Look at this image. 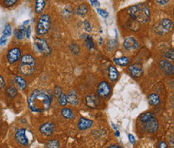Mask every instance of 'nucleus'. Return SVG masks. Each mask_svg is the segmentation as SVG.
<instances>
[{
  "mask_svg": "<svg viewBox=\"0 0 174 148\" xmlns=\"http://www.w3.org/2000/svg\"><path fill=\"white\" fill-rule=\"evenodd\" d=\"M28 106L32 112L40 113L50 108L51 96L46 91L36 89L28 98Z\"/></svg>",
  "mask_w": 174,
  "mask_h": 148,
  "instance_id": "obj_1",
  "label": "nucleus"
},
{
  "mask_svg": "<svg viewBox=\"0 0 174 148\" xmlns=\"http://www.w3.org/2000/svg\"><path fill=\"white\" fill-rule=\"evenodd\" d=\"M128 15L134 20L140 23H147L150 18V11L145 3H138L128 8Z\"/></svg>",
  "mask_w": 174,
  "mask_h": 148,
  "instance_id": "obj_2",
  "label": "nucleus"
},
{
  "mask_svg": "<svg viewBox=\"0 0 174 148\" xmlns=\"http://www.w3.org/2000/svg\"><path fill=\"white\" fill-rule=\"evenodd\" d=\"M51 27V18L48 15L44 14L39 17L37 23V34L44 35L48 32Z\"/></svg>",
  "mask_w": 174,
  "mask_h": 148,
  "instance_id": "obj_3",
  "label": "nucleus"
},
{
  "mask_svg": "<svg viewBox=\"0 0 174 148\" xmlns=\"http://www.w3.org/2000/svg\"><path fill=\"white\" fill-rule=\"evenodd\" d=\"M35 47L44 56H49L51 52L50 47L47 43L46 39H42V38H36L34 42Z\"/></svg>",
  "mask_w": 174,
  "mask_h": 148,
  "instance_id": "obj_4",
  "label": "nucleus"
},
{
  "mask_svg": "<svg viewBox=\"0 0 174 148\" xmlns=\"http://www.w3.org/2000/svg\"><path fill=\"white\" fill-rule=\"evenodd\" d=\"M21 57V50L18 48H13L7 52V60L10 64H14Z\"/></svg>",
  "mask_w": 174,
  "mask_h": 148,
  "instance_id": "obj_5",
  "label": "nucleus"
},
{
  "mask_svg": "<svg viewBox=\"0 0 174 148\" xmlns=\"http://www.w3.org/2000/svg\"><path fill=\"white\" fill-rule=\"evenodd\" d=\"M111 88L110 86L108 85V82L106 81H102L99 84L97 87V94L102 97H107L110 94Z\"/></svg>",
  "mask_w": 174,
  "mask_h": 148,
  "instance_id": "obj_6",
  "label": "nucleus"
},
{
  "mask_svg": "<svg viewBox=\"0 0 174 148\" xmlns=\"http://www.w3.org/2000/svg\"><path fill=\"white\" fill-rule=\"evenodd\" d=\"M160 69L166 75H173L174 73V66L172 63L166 60H162L160 61L159 64Z\"/></svg>",
  "mask_w": 174,
  "mask_h": 148,
  "instance_id": "obj_7",
  "label": "nucleus"
},
{
  "mask_svg": "<svg viewBox=\"0 0 174 148\" xmlns=\"http://www.w3.org/2000/svg\"><path fill=\"white\" fill-rule=\"evenodd\" d=\"M55 130V126L52 123H46L43 124L39 128V131L41 132L45 136H51L54 134V131Z\"/></svg>",
  "mask_w": 174,
  "mask_h": 148,
  "instance_id": "obj_8",
  "label": "nucleus"
},
{
  "mask_svg": "<svg viewBox=\"0 0 174 148\" xmlns=\"http://www.w3.org/2000/svg\"><path fill=\"white\" fill-rule=\"evenodd\" d=\"M15 139L18 143L22 145V146H28L29 143L28 138L26 136V130L25 129H19L17 130L15 133Z\"/></svg>",
  "mask_w": 174,
  "mask_h": 148,
  "instance_id": "obj_9",
  "label": "nucleus"
},
{
  "mask_svg": "<svg viewBox=\"0 0 174 148\" xmlns=\"http://www.w3.org/2000/svg\"><path fill=\"white\" fill-rule=\"evenodd\" d=\"M85 103L91 109H95L100 104V99L96 95L89 94L85 97Z\"/></svg>",
  "mask_w": 174,
  "mask_h": 148,
  "instance_id": "obj_10",
  "label": "nucleus"
},
{
  "mask_svg": "<svg viewBox=\"0 0 174 148\" xmlns=\"http://www.w3.org/2000/svg\"><path fill=\"white\" fill-rule=\"evenodd\" d=\"M34 66H32L28 64H24V63H20L18 70L21 74H23V76H28L31 75L34 71Z\"/></svg>",
  "mask_w": 174,
  "mask_h": 148,
  "instance_id": "obj_11",
  "label": "nucleus"
},
{
  "mask_svg": "<svg viewBox=\"0 0 174 148\" xmlns=\"http://www.w3.org/2000/svg\"><path fill=\"white\" fill-rule=\"evenodd\" d=\"M128 72L133 77H139L143 74L142 66L139 64H133L128 67Z\"/></svg>",
  "mask_w": 174,
  "mask_h": 148,
  "instance_id": "obj_12",
  "label": "nucleus"
},
{
  "mask_svg": "<svg viewBox=\"0 0 174 148\" xmlns=\"http://www.w3.org/2000/svg\"><path fill=\"white\" fill-rule=\"evenodd\" d=\"M124 47L128 51H132V50H136L138 49L139 44L133 37H128L124 41Z\"/></svg>",
  "mask_w": 174,
  "mask_h": 148,
  "instance_id": "obj_13",
  "label": "nucleus"
},
{
  "mask_svg": "<svg viewBox=\"0 0 174 148\" xmlns=\"http://www.w3.org/2000/svg\"><path fill=\"white\" fill-rule=\"evenodd\" d=\"M145 123H146V124H145L144 127H145L147 131L149 132V133H154L158 129V123H157L156 119H155L154 118L149 119Z\"/></svg>",
  "mask_w": 174,
  "mask_h": 148,
  "instance_id": "obj_14",
  "label": "nucleus"
},
{
  "mask_svg": "<svg viewBox=\"0 0 174 148\" xmlns=\"http://www.w3.org/2000/svg\"><path fill=\"white\" fill-rule=\"evenodd\" d=\"M93 124V122L92 120L87 119V118H81L79 121L78 127L80 130H86L90 128Z\"/></svg>",
  "mask_w": 174,
  "mask_h": 148,
  "instance_id": "obj_15",
  "label": "nucleus"
},
{
  "mask_svg": "<svg viewBox=\"0 0 174 148\" xmlns=\"http://www.w3.org/2000/svg\"><path fill=\"white\" fill-rule=\"evenodd\" d=\"M14 81L18 89L24 90V89L27 88V82H26L25 80H24L22 76H16L14 78Z\"/></svg>",
  "mask_w": 174,
  "mask_h": 148,
  "instance_id": "obj_16",
  "label": "nucleus"
},
{
  "mask_svg": "<svg viewBox=\"0 0 174 148\" xmlns=\"http://www.w3.org/2000/svg\"><path fill=\"white\" fill-rule=\"evenodd\" d=\"M20 63L28 64V65H32V66H34V67H35V65H36V62H35L34 58L33 57L31 54H24V55L21 57Z\"/></svg>",
  "mask_w": 174,
  "mask_h": 148,
  "instance_id": "obj_17",
  "label": "nucleus"
},
{
  "mask_svg": "<svg viewBox=\"0 0 174 148\" xmlns=\"http://www.w3.org/2000/svg\"><path fill=\"white\" fill-rule=\"evenodd\" d=\"M67 101L71 105H77L78 104V97H77V95H76V92L75 91H71L67 94Z\"/></svg>",
  "mask_w": 174,
  "mask_h": 148,
  "instance_id": "obj_18",
  "label": "nucleus"
},
{
  "mask_svg": "<svg viewBox=\"0 0 174 148\" xmlns=\"http://www.w3.org/2000/svg\"><path fill=\"white\" fill-rule=\"evenodd\" d=\"M46 2L45 0H35V7H34V12L36 14H39L44 11L45 7Z\"/></svg>",
  "mask_w": 174,
  "mask_h": 148,
  "instance_id": "obj_19",
  "label": "nucleus"
},
{
  "mask_svg": "<svg viewBox=\"0 0 174 148\" xmlns=\"http://www.w3.org/2000/svg\"><path fill=\"white\" fill-rule=\"evenodd\" d=\"M118 76H119L118 71H117V69L114 66H110V67L108 68V76H109V79H110L111 81H115L116 80H117Z\"/></svg>",
  "mask_w": 174,
  "mask_h": 148,
  "instance_id": "obj_20",
  "label": "nucleus"
},
{
  "mask_svg": "<svg viewBox=\"0 0 174 148\" xmlns=\"http://www.w3.org/2000/svg\"><path fill=\"white\" fill-rule=\"evenodd\" d=\"M26 28L24 25L20 26L18 28H16L14 31V34L18 39H23V35H25Z\"/></svg>",
  "mask_w": 174,
  "mask_h": 148,
  "instance_id": "obj_21",
  "label": "nucleus"
},
{
  "mask_svg": "<svg viewBox=\"0 0 174 148\" xmlns=\"http://www.w3.org/2000/svg\"><path fill=\"white\" fill-rule=\"evenodd\" d=\"M113 61H114L115 64H117V65H120V66H126L129 63V59L127 56H124V57L120 58H115V59H113Z\"/></svg>",
  "mask_w": 174,
  "mask_h": 148,
  "instance_id": "obj_22",
  "label": "nucleus"
},
{
  "mask_svg": "<svg viewBox=\"0 0 174 148\" xmlns=\"http://www.w3.org/2000/svg\"><path fill=\"white\" fill-rule=\"evenodd\" d=\"M172 22L169 18H164L161 21V27L164 29V31H170L172 28Z\"/></svg>",
  "mask_w": 174,
  "mask_h": 148,
  "instance_id": "obj_23",
  "label": "nucleus"
},
{
  "mask_svg": "<svg viewBox=\"0 0 174 148\" xmlns=\"http://www.w3.org/2000/svg\"><path fill=\"white\" fill-rule=\"evenodd\" d=\"M149 102L151 105H153V106H157V105L160 104V97H159L158 94L156 93H152L149 96Z\"/></svg>",
  "mask_w": 174,
  "mask_h": 148,
  "instance_id": "obj_24",
  "label": "nucleus"
},
{
  "mask_svg": "<svg viewBox=\"0 0 174 148\" xmlns=\"http://www.w3.org/2000/svg\"><path fill=\"white\" fill-rule=\"evenodd\" d=\"M87 12H88V7L85 4L80 5L76 9V13L80 16H84L87 13Z\"/></svg>",
  "mask_w": 174,
  "mask_h": 148,
  "instance_id": "obj_25",
  "label": "nucleus"
},
{
  "mask_svg": "<svg viewBox=\"0 0 174 148\" xmlns=\"http://www.w3.org/2000/svg\"><path fill=\"white\" fill-rule=\"evenodd\" d=\"M6 93L9 97L14 98L18 94V90L14 86H9V87H7L6 89Z\"/></svg>",
  "mask_w": 174,
  "mask_h": 148,
  "instance_id": "obj_26",
  "label": "nucleus"
},
{
  "mask_svg": "<svg viewBox=\"0 0 174 148\" xmlns=\"http://www.w3.org/2000/svg\"><path fill=\"white\" fill-rule=\"evenodd\" d=\"M61 113L62 115L64 116L65 118H67V119H72L74 118V113L73 111L71 110V109H68V108H64L61 111Z\"/></svg>",
  "mask_w": 174,
  "mask_h": 148,
  "instance_id": "obj_27",
  "label": "nucleus"
},
{
  "mask_svg": "<svg viewBox=\"0 0 174 148\" xmlns=\"http://www.w3.org/2000/svg\"><path fill=\"white\" fill-rule=\"evenodd\" d=\"M46 148H59L60 147V142L57 139H51L49 140L45 145Z\"/></svg>",
  "mask_w": 174,
  "mask_h": 148,
  "instance_id": "obj_28",
  "label": "nucleus"
},
{
  "mask_svg": "<svg viewBox=\"0 0 174 148\" xmlns=\"http://www.w3.org/2000/svg\"><path fill=\"white\" fill-rule=\"evenodd\" d=\"M154 118V114L151 112H147V113H144L143 114H141L140 117V120L143 123H145L147 121H149V119Z\"/></svg>",
  "mask_w": 174,
  "mask_h": 148,
  "instance_id": "obj_29",
  "label": "nucleus"
},
{
  "mask_svg": "<svg viewBox=\"0 0 174 148\" xmlns=\"http://www.w3.org/2000/svg\"><path fill=\"white\" fill-rule=\"evenodd\" d=\"M12 33V29H11V26L7 23V24H5L4 28H3V31H2V34L6 36H11V35Z\"/></svg>",
  "mask_w": 174,
  "mask_h": 148,
  "instance_id": "obj_30",
  "label": "nucleus"
},
{
  "mask_svg": "<svg viewBox=\"0 0 174 148\" xmlns=\"http://www.w3.org/2000/svg\"><path fill=\"white\" fill-rule=\"evenodd\" d=\"M69 49H70V51H71L73 54L77 55V54L80 53V47H79V45H77V44H71V45L69 46Z\"/></svg>",
  "mask_w": 174,
  "mask_h": 148,
  "instance_id": "obj_31",
  "label": "nucleus"
},
{
  "mask_svg": "<svg viewBox=\"0 0 174 148\" xmlns=\"http://www.w3.org/2000/svg\"><path fill=\"white\" fill-rule=\"evenodd\" d=\"M86 44H87V48H88L90 50L94 49V41H93L92 37L89 36V35H87V38H86Z\"/></svg>",
  "mask_w": 174,
  "mask_h": 148,
  "instance_id": "obj_32",
  "label": "nucleus"
},
{
  "mask_svg": "<svg viewBox=\"0 0 174 148\" xmlns=\"http://www.w3.org/2000/svg\"><path fill=\"white\" fill-rule=\"evenodd\" d=\"M67 96L65 93H61L60 94V96L59 97V103H60L61 106H65L67 105Z\"/></svg>",
  "mask_w": 174,
  "mask_h": 148,
  "instance_id": "obj_33",
  "label": "nucleus"
},
{
  "mask_svg": "<svg viewBox=\"0 0 174 148\" xmlns=\"http://www.w3.org/2000/svg\"><path fill=\"white\" fill-rule=\"evenodd\" d=\"M117 46H118V42L117 40H109L108 42V48L109 50L117 49Z\"/></svg>",
  "mask_w": 174,
  "mask_h": 148,
  "instance_id": "obj_34",
  "label": "nucleus"
},
{
  "mask_svg": "<svg viewBox=\"0 0 174 148\" xmlns=\"http://www.w3.org/2000/svg\"><path fill=\"white\" fill-rule=\"evenodd\" d=\"M97 12L100 15V16H102L103 18H107L108 16V12H106L105 10L101 9V8H97Z\"/></svg>",
  "mask_w": 174,
  "mask_h": 148,
  "instance_id": "obj_35",
  "label": "nucleus"
},
{
  "mask_svg": "<svg viewBox=\"0 0 174 148\" xmlns=\"http://www.w3.org/2000/svg\"><path fill=\"white\" fill-rule=\"evenodd\" d=\"M165 57L169 58V59H171L172 60H173L174 59V52L173 49H171V50H169V51L165 54Z\"/></svg>",
  "mask_w": 174,
  "mask_h": 148,
  "instance_id": "obj_36",
  "label": "nucleus"
},
{
  "mask_svg": "<svg viewBox=\"0 0 174 148\" xmlns=\"http://www.w3.org/2000/svg\"><path fill=\"white\" fill-rule=\"evenodd\" d=\"M18 0H4V4L7 7H11L17 2Z\"/></svg>",
  "mask_w": 174,
  "mask_h": 148,
  "instance_id": "obj_37",
  "label": "nucleus"
},
{
  "mask_svg": "<svg viewBox=\"0 0 174 148\" xmlns=\"http://www.w3.org/2000/svg\"><path fill=\"white\" fill-rule=\"evenodd\" d=\"M54 93L56 97H60V94L62 93V89L60 86H56L55 88V90H54Z\"/></svg>",
  "mask_w": 174,
  "mask_h": 148,
  "instance_id": "obj_38",
  "label": "nucleus"
},
{
  "mask_svg": "<svg viewBox=\"0 0 174 148\" xmlns=\"http://www.w3.org/2000/svg\"><path fill=\"white\" fill-rule=\"evenodd\" d=\"M7 36L2 35V36L0 37V45H1V46L5 45V44H7Z\"/></svg>",
  "mask_w": 174,
  "mask_h": 148,
  "instance_id": "obj_39",
  "label": "nucleus"
},
{
  "mask_svg": "<svg viewBox=\"0 0 174 148\" xmlns=\"http://www.w3.org/2000/svg\"><path fill=\"white\" fill-rule=\"evenodd\" d=\"M84 28L85 30L87 31V32H90L92 31V29H91V26H90V23L88 21H85L84 22Z\"/></svg>",
  "mask_w": 174,
  "mask_h": 148,
  "instance_id": "obj_40",
  "label": "nucleus"
},
{
  "mask_svg": "<svg viewBox=\"0 0 174 148\" xmlns=\"http://www.w3.org/2000/svg\"><path fill=\"white\" fill-rule=\"evenodd\" d=\"M90 2H91V4L95 7H100V3L98 0H90Z\"/></svg>",
  "mask_w": 174,
  "mask_h": 148,
  "instance_id": "obj_41",
  "label": "nucleus"
},
{
  "mask_svg": "<svg viewBox=\"0 0 174 148\" xmlns=\"http://www.w3.org/2000/svg\"><path fill=\"white\" fill-rule=\"evenodd\" d=\"M128 139H129V141H130V143L133 144V145H134V144L136 143L135 139H134V137H133V135H132V134H128Z\"/></svg>",
  "mask_w": 174,
  "mask_h": 148,
  "instance_id": "obj_42",
  "label": "nucleus"
},
{
  "mask_svg": "<svg viewBox=\"0 0 174 148\" xmlns=\"http://www.w3.org/2000/svg\"><path fill=\"white\" fill-rule=\"evenodd\" d=\"M156 2L160 5H165L169 2V0H156Z\"/></svg>",
  "mask_w": 174,
  "mask_h": 148,
  "instance_id": "obj_43",
  "label": "nucleus"
},
{
  "mask_svg": "<svg viewBox=\"0 0 174 148\" xmlns=\"http://www.w3.org/2000/svg\"><path fill=\"white\" fill-rule=\"evenodd\" d=\"M5 86V81L2 76H0V89Z\"/></svg>",
  "mask_w": 174,
  "mask_h": 148,
  "instance_id": "obj_44",
  "label": "nucleus"
},
{
  "mask_svg": "<svg viewBox=\"0 0 174 148\" xmlns=\"http://www.w3.org/2000/svg\"><path fill=\"white\" fill-rule=\"evenodd\" d=\"M25 35H26V36H27V38H29V37H30V35H31V27L30 26L26 28Z\"/></svg>",
  "mask_w": 174,
  "mask_h": 148,
  "instance_id": "obj_45",
  "label": "nucleus"
},
{
  "mask_svg": "<svg viewBox=\"0 0 174 148\" xmlns=\"http://www.w3.org/2000/svg\"><path fill=\"white\" fill-rule=\"evenodd\" d=\"M158 148H168L167 144L165 143L164 141H161L160 143H159Z\"/></svg>",
  "mask_w": 174,
  "mask_h": 148,
  "instance_id": "obj_46",
  "label": "nucleus"
},
{
  "mask_svg": "<svg viewBox=\"0 0 174 148\" xmlns=\"http://www.w3.org/2000/svg\"><path fill=\"white\" fill-rule=\"evenodd\" d=\"M108 148H122L121 146H118V145H112V146H108Z\"/></svg>",
  "mask_w": 174,
  "mask_h": 148,
  "instance_id": "obj_47",
  "label": "nucleus"
},
{
  "mask_svg": "<svg viewBox=\"0 0 174 148\" xmlns=\"http://www.w3.org/2000/svg\"><path fill=\"white\" fill-rule=\"evenodd\" d=\"M30 23V20H26V21H24L23 22V25L25 26V25H27V24H28V23Z\"/></svg>",
  "mask_w": 174,
  "mask_h": 148,
  "instance_id": "obj_48",
  "label": "nucleus"
},
{
  "mask_svg": "<svg viewBox=\"0 0 174 148\" xmlns=\"http://www.w3.org/2000/svg\"><path fill=\"white\" fill-rule=\"evenodd\" d=\"M116 136H117V137H119L120 136V133H119V131H116Z\"/></svg>",
  "mask_w": 174,
  "mask_h": 148,
  "instance_id": "obj_49",
  "label": "nucleus"
},
{
  "mask_svg": "<svg viewBox=\"0 0 174 148\" xmlns=\"http://www.w3.org/2000/svg\"><path fill=\"white\" fill-rule=\"evenodd\" d=\"M2 148H6V147H2Z\"/></svg>",
  "mask_w": 174,
  "mask_h": 148,
  "instance_id": "obj_50",
  "label": "nucleus"
}]
</instances>
